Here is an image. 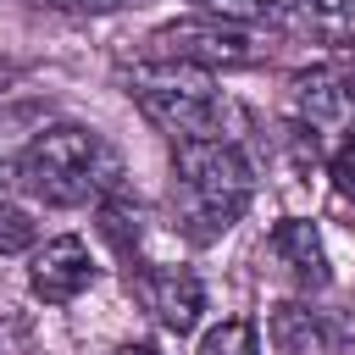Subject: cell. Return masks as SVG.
<instances>
[{
	"label": "cell",
	"mask_w": 355,
	"mask_h": 355,
	"mask_svg": "<svg viewBox=\"0 0 355 355\" xmlns=\"http://www.w3.org/2000/svg\"><path fill=\"white\" fill-rule=\"evenodd\" d=\"M255 200V166L239 139L172 144V216L189 244H216Z\"/></svg>",
	"instance_id": "obj_1"
},
{
	"label": "cell",
	"mask_w": 355,
	"mask_h": 355,
	"mask_svg": "<svg viewBox=\"0 0 355 355\" xmlns=\"http://www.w3.org/2000/svg\"><path fill=\"white\" fill-rule=\"evenodd\" d=\"M17 183L44 205H105L122 194V155L83 122H55L33 133L17 155Z\"/></svg>",
	"instance_id": "obj_2"
},
{
	"label": "cell",
	"mask_w": 355,
	"mask_h": 355,
	"mask_svg": "<svg viewBox=\"0 0 355 355\" xmlns=\"http://www.w3.org/2000/svg\"><path fill=\"white\" fill-rule=\"evenodd\" d=\"M128 94L144 111V122L161 128L172 144H189V139H239V128H244L239 100H227L211 83L178 78V67H161V78H139Z\"/></svg>",
	"instance_id": "obj_3"
},
{
	"label": "cell",
	"mask_w": 355,
	"mask_h": 355,
	"mask_svg": "<svg viewBox=\"0 0 355 355\" xmlns=\"http://www.w3.org/2000/svg\"><path fill=\"white\" fill-rule=\"evenodd\" d=\"M144 61L150 67H178V72H222V67H255L261 44L244 22L183 17V22H166L144 39Z\"/></svg>",
	"instance_id": "obj_4"
},
{
	"label": "cell",
	"mask_w": 355,
	"mask_h": 355,
	"mask_svg": "<svg viewBox=\"0 0 355 355\" xmlns=\"http://www.w3.org/2000/svg\"><path fill=\"white\" fill-rule=\"evenodd\" d=\"M133 294L139 305L166 327V333H194L200 311H205V288L189 266H133Z\"/></svg>",
	"instance_id": "obj_5"
},
{
	"label": "cell",
	"mask_w": 355,
	"mask_h": 355,
	"mask_svg": "<svg viewBox=\"0 0 355 355\" xmlns=\"http://www.w3.org/2000/svg\"><path fill=\"white\" fill-rule=\"evenodd\" d=\"M94 277H100V266H94L89 244L72 239V233L50 239V244L33 255V266H28V288H33V300H44V305H72L78 294L94 288Z\"/></svg>",
	"instance_id": "obj_6"
},
{
	"label": "cell",
	"mask_w": 355,
	"mask_h": 355,
	"mask_svg": "<svg viewBox=\"0 0 355 355\" xmlns=\"http://www.w3.org/2000/svg\"><path fill=\"white\" fill-rule=\"evenodd\" d=\"M266 250H272V261H277L300 288H327V250H322L316 222L283 216V222L266 233Z\"/></svg>",
	"instance_id": "obj_7"
},
{
	"label": "cell",
	"mask_w": 355,
	"mask_h": 355,
	"mask_svg": "<svg viewBox=\"0 0 355 355\" xmlns=\"http://www.w3.org/2000/svg\"><path fill=\"white\" fill-rule=\"evenodd\" d=\"M294 100L311 122H327L338 111L355 105V72H338V67H316V72H300L294 78Z\"/></svg>",
	"instance_id": "obj_8"
},
{
	"label": "cell",
	"mask_w": 355,
	"mask_h": 355,
	"mask_svg": "<svg viewBox=\"0 0 355 355\" xmlns=\"http://www.w3.org/2000/svg\"><path fill=\"white\" fill-rule=\"evenodd\" d=\"M305 28L333 44V50H355V0H300Z\"/></svg>",
	"instance_id": "obj_9"
},
{
	"label": "cell",
	"mask_w": 355,
	"mask_h": 355,
	"mask_svg": "<svg viewBox=\"0 0 355 355\" xmlns=\"http://www.w3.org/2000/svg\"><path fill=\"white\" fill-rule=\"evenodd\" d=\"M200 355H261V333L250 316H227L200 338Z\"/></svg>",
	"instance_id": "obj_10"
},
{
	"label": "cell",
	"mask_w": 355,
	"mask_h": 355,
	"mask_svg": "<svg viewBox=\"0 0 355 355\" xmlns=\"http://www.w3.org/2000/svg\"><path fill=\"white\" fill-rule=\"evenodd\" d=\"M100 233L116 244V255H133V250H139V233H144V227H139V205H128L122 194H111V200L100 205Z\"/></svg>",
	"instance_id": "obj_11"
},
{
	"label": "cell",
	"mask_w": 355,
	"mask_h": 355,
	"mask_svg": "<svg viewBox=\"0 0 355 355\" xmlns=\"http://www.w3.org/2000/svg\"><path fill=\"white\" fill-rule=\"evenodd\" d=\"M194 6L211 11V17H222V22H266V17H283L300 0H194Z\"/></svg>",
	"instance_id": "obj_12"
},
{
	"label": "cell",
	"mask_w": 355,
	"mask_h": 355,
	"mask_svg": "<svg viewBox=\"0 0 355 355\" xmlns=\"http://www.w3.org/2000/svg\"><path fill=\"white\" fill-rule=\"evenodd\" d=\"M33 239H39V227L28 222V211H17V205H6V200H0V255L28 250Z\"/></svg>",
	"instance_id": "obj_13"
},
{
	"label": "cell",
	"mask_w": 355,
	"mask_h": 355,
	"mask_svg": "<svg viewBox=\"0 0 355 355\" xmlns=\"http://www.w3.org/2000/svg\"><path fill=\"white\" fill-rule=\"evenodd\" d=\"M327 172H333V189H338V194H355V133H349V139L333 150Z\"/></svg>",
	"instance_id": "obj_14"
},
{
	"label": "cell",
	"mask_w": 355,
	"mask_h": 355,
	"mask_svg": "<svg viewBox=\"0 0 355 355\" xmlns=\"http://www.w3.org/2000/svg\"><path fill=\"white\" fill-rule=\"evenodd\" d=\"M50 11H67V17H105V11H116V6H128V0H44Z\"/></svg>",
	"instance_id": "obj_15"
},
{
	"label": "cell",
	"mask_w": 355,
	"mask_h": 355,
	"mask_svg": "<svg viewBox=\"0 0 355 355\" xmlns=\"http://www.w3.org/2000/svg\"><path fill=\"white\" fill-rule=\"evenodd\" d=\"M116 355H161V349H155V344H122Z\"/></svg>",
	"instance_id": "obj_16"
},
{
	"label": "cell",
	"mask_w": 355,
	"mask_h": 355,
	"mask_svg": "<svg viewBox=\"0 0 355 355\" xmlns=\"http://www.w3.org/2000/svg\"><path fill=\"white\" fill-rule=\"evenodd\" d=\"M6 83H11V67H6V61H0V89H6Z\"/></svg>",
	"instance_id": "obj_17"
}]
</instances>
